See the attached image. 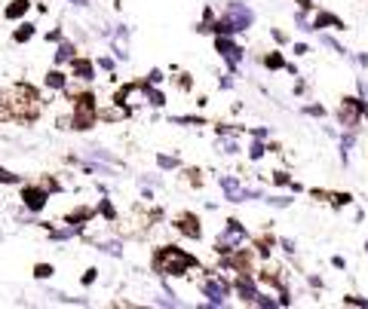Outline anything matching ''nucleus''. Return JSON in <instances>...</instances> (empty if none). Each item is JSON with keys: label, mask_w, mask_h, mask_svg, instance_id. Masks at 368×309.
Segmentation results:
<instances>
[{"label": "nucleus", "mask_w": 368, "mask_h": 309, "mask_svg": "<svg viewBox=\"0 0 368 309\" xmlns=\"http://www.w3.org/2000/svg\"><path fill=\"white\" fill-rule=\"evenodd\" d=\"M40 114V95L28 83H16V86L0 89V119H37Z\"/></svg>", "instance_id": "nucleus-1"}, {"label": "nucleus", "mask_w": 368, "mask_h": 309, "mask_svg": "<svg viewBox=\"0 0 368 309\" xmlns=\"http://www.w3.org/2000/svg\"><path fill=\"white\" fill-rule=\"evenodd\" d=\"M197 264L193 260V255H188L184 248L178 245H163L160 251L154 255V269L160 273L163 279H169V276H188V269Z\"/></svg>", "instance_id": "nucleus-2"}, {"label": "nucleus", "mask_w": 368, "mask_h": 309, "mask_svg": "<svg viewBox=\"0 0 368 309\" xmlns=\"http://www.w3.org/2000/svg\"><path fill=\"white\" fill-rule=\"evenodd\" d=\"M71 114H74V129H92L98 119V101L89 95V92H83V95L71 98Z\"/></svg>", "instance_id": "nucleus-3"}, {"label": "nucleus", "mask_w": 368, "mask_h": 309, "mask_svg": "<svg viewBox=\"0 0 368 309\" xmlns=\"http://www.w3.org/2000/svg\"><path fill=\"white\" fill-rule=\"evenodd\" d=\"M221 22L227 25L230 34H243L255 25V13L246 4H239V0H230V4L224 6V13H221Z\"/></svg>", "instance_id": "nucleus-4"}, {"label": "nucleus", "mask_w": 368, "mask_h": 309, "mask_svg": "<svg viewBox=\"0 0 368 309\" xmlns=\"http://www.w3.org/2000/svg\"><path fill=\"white\" fill-rule=\"evenodd\" d=\"M246 242H248L246 227H243V223H239L236 218H230V221L224 223V230L218 233V239H215V251H218V255H230V251L243 248Z\"/></svg>", "instance_id": "nucleus-5"}, {"label": "nucleus", "mask_w": 368, "mask_h": 309, "mask_svg": "<svg viewBox=\"0 0 368 309\" xmlns=\"http://www.w3.org/2000/svg\"><path fill=\"white\" fill-rule=\"evenodd\" d=\"M230 291H234V285L227 282V279L221 276H209V279H200V294L206 297L209 306H224Z\"/></svg>", "instance_id": "nucleus-6"}, {"label": "nucleus", "mask_w": 368, "mask_h": 309, "mask_svg": "<svg viewBox=\"0 0 368 309\" xmlns=\"http://www.w3.org/2000/svg\"><path fill=\"white\" fill-rule=\"evenodd\" d=\"M117 101H123L129 107V114H132V110H142L151 105V86H147V83H129V86L117 92Z\"/></svg>", "instance_id": "nucleus-7"}, {"label": "nucleus", "mask_w": 368, "mask_h": 309, "mask_svg": "<svg viewBox=\"0 0 368 309\" xmlns=\"http://www.w3.org/2000/svg\"><path fill=\"white\" fill-rule=\"evenodd\" d=\"M362 105H365L362 98H344L338 105V123L344 126V129H353V132H356L359 123H362V117H365L362 114Z\"/></svg>", "instance_id": "nucleus-8"}, {"label": "nucleus", "mask_w": 368, "mask_h": 309, "mask_svg": "<svg viewBox=\"0 0 368 309\" xmlns=\"http://www.w3.org/2000/svg\"><path fill=\"white\" fill-rule=\"evenodd\" d=\"M215 49H218V55L221 59H224L230 68H239V64H243V59H246V49L243 46H239L236 40H230V34H218L215 37Z\"/></svg>", "instance_id": "nucleus-9"}, {"label": "nucleus", "mask_w": 368, "mask_h": 309, "mask_svg": "<svg viewBox=\"0 0 368 309\" xmlns=\"http://www.w3.org/2000/svg\"><path fill=\"white\" fill-rule=\"evenodd\" d=\"M234 291H236L239 301L252 306L255 297H258V276L255 273H236L234 276Z\"/></svg>", "instance_id": "nucleus-10"}, {"label": "nucleus", "mask_w": 368, "mask_h": 309, "mask_svg": "<svg viewBox=\"0 0 368 309\" xmlns=\"http://www.w3.org/2000/svg\"><path fill=\"white\" fill-rule=\"evenodd\" d=\"M22 202H25L28 211H43L46 202H50V193H46L40 184H31V187H25L22 190Z\"/></svg>", "instance_id": "nucleus-11"}, {"label": "nucleus", "mask_w": 368, "mask_h": 309, "mask_svg": "<svg viewBox=\"0 0 368 309\" xmlns=\"http://www.w3.org/2000/svg\"><path fill=\"white\" fill-rule=\"evenodd\" d=\"M129 117V107L123 101H108V105H98V119H105V123H123Z\"/></svg>", "instance_id": "nucleus-12"}, {"label": "nucleus", "mask_w": 368, "mask_h": 309, "mask_svg": "<svg viewBox=\"0 0 368 309\" xmlns=\"http://www.w3.org/2000/svg\"><path fill=\"white\" fill-rule=\"evenodd\" d=\"M175 230H178L181 236H188V239H200L202 236V227H200L197 214H181V218L175 221Z\"/></svg>", "instance_id": "nucleus-13"}, {"label": "nucleus", "mask_w": 368, "mask_h": 309, "mask_svg": "<svg viewBox=\"0 0 368 309\" xmlns=\"http://www.w3.org/2000/svg\"><path fill=\"white\" fill-rule=\"evenodd\" d=\"M218 187L224 190L227 202H243V184H239V177H234V175H221V177H218Z\"/></svg>", "instance_id": "nucleus-14"}, {"label": "nucleus", "mask_w": 368, "mask_h": 309, "mask_svg": "<svg viewBox=\"0 0 368 309\" xmlns=\"http://www.w3.org/2000/svg\"><path fill=\"white\" fill-rule=\"evenodd\" d=\"M71 74H74V77H80V80H86V83H92V80H96V64H92L89 59H80V55H77V59L71 62Z\"/></svg>", "instance_id": "nucleus-15"}, {"label": "nucleus", "mask_w": 368, "mask_h": 309, "mask_svg": "<svg viewBox=\"0 0 368 309\" xmlns=\"http://www.w3.org/2000/svg\"><path fill=\"white\" fill-rule=\"evenodd\" d=\"M74 59H77V49H74V43L62 40L59 49H55V62H59V64H71Z\"/></svg>", "instance_id": "nucleus-16"}, {"label": "nucleus", "mask_w": 368, "mask_h": 309, "mask_svg": "<svg viewBox=\"0 0 368 309\" xmlns=\"http://www.w3.org/2000/svg\"><path fill=\"white\" fill-rule=\"evenodd\" d=\"M218 151L227 153V156H236L239 153V141H236V138H230V132H224L218 138Z\"/></svg>", "instance_id": "nucleus-17"}, {"label": "nucleus", "mask_w": 368, "mask_h": 309, "mask_svg": "<svg viewBox=\"0 0 368 309\" xmlns=\"http://www.w3.org/2000/svg\"><path fill=\"white\" fill-rule=\"evenodd\" d=\"M28 9H31V0H13V4L6 6V18H22Z\"/></svg>", "instance_id": "nucleus-18"}, {"label": "nucleus", "mask_w": 368, "mask_h": 309, "mask_svg": "<svg viewBox=\"0 0 368 309\" xmlns=\"http://www.w3.org/2000/svg\"><path fill=\"white\" fill-rule=\"evenodd\" d=\"M264 64H267L270 71H285V68H289V64H285V59H282V52H276V49H270V52L264 55Z\"/></svg>", "instance_id": "nucleus-19"}, {"label": "nucleus", "mask_w": 368, "mask_h": 309, "mask_svg": "<svg viewBox=\"0 0 368 309\" xmlns=\"http://www.w3.org/2000/svg\"><path fill=\"white\" fill-rule=\"evenodd\" d=\"M267 151H270V147H267L264 138H255V141L248 144V159H255V163H258V159L267 156Z\"/></svg>", "instance_id": "nucleus-20"}, {"label": "nucleus", "mask_w": 368, "mask_h": 309, "mask_svg": "<svg viewBox=\"0 0 368 309\" xmlns=\"http://www.w3.org/2000/svg\"><path fill=\"white\" fill-rule=\"evenodd\" d=\"M37 34V28L34 25H28V22H22V25H18L16 28V34H13V40L16 43H28V40H31V37Z\"/></svg>", "instance_id": "nucleus-21"}, {"label": "nucleus", "mask_w": 368, "mask_h": 309, "mask_svg": "<svg viewBox=\"0 0 368 309\" xmlns=\"http://www.w3.org/2000/svg\"><path fill=\"white\" fill-rule=\"evenodd\" d=\"M64 83H68V74L64 71H50L46 74V86L50 89H64Z\"/></svg>", "instance_id": "nucleus-22"}, {"label": "nucleus", "mask_w": 368, "mask_h": 309, "mask_svg": "<svg viewBox=\"0 0 368 309\" xmlns=\"http://www.w3.org/2000/svg\"><path fill=\"white\" fill-rule=\"evenodd\" d=\"M114 55H117V59H129V43H126V31H117V37H114Z\"/></svg>", "instance_id": "nucleus-23"}, {"label": "nucleus", "mask_w": 368, "mask_h": 309, "mask_svg": "<svg viewBox=\"0 0 368 309\" xmlns=\"http://www.w3.org/2000/svg\"><path fill=\"white\" fill-rule=\"evenodd\" d=\"M156 165L163 168V172H169V168H178V156H169V153H160L156 156Z\"/></svg>", "instance_id": "nucleus-24"}, {"label": "nucleus", "mask_w": 368, "mask_h": 309, "mask_svg": "<svg viewBox=\"0 0 368 309\" xmlns=\"http://www.w3.org/2000/svg\"><path fill=\"white\" fill-rule=\"evenodd\" d=\"M319 43H322V46H328V49H335V52H340V55H347L344 46H340V43L335 40V37H328V34H322V37H319Z\"/></svg>", "instance_id": "nucleus-25"}, {"label": "nucleus", "mask_w": 368, "mask_h": 309, "mask_svg": "<svg viewBox=\"0 0 368 309\" xmlns=\"http://www.w3.org/2000/svg\"><path fill=\"white\" fill-rule=\"evenodd\" d=\"M52 273H55V269H52L50 264H37V267H34V276H37V279H50Z\"/></svg>", "instance_id": "nucleus-26"}, {"label": "nucleus", "mask_w": 368, "mask_h": 309, "mask_svg": "<svg viewBox=\"0 0 368 309\" xmlns=\"http://www.w3.org/2000/svg\"><path fill=\"white\" fill-rule=\"evenodd\" d=\"M344 306H353V309H368V301H362V297H344Z\"/></svg>", "instance_id": "nucleus-27"}, {"label": "nucleus", "mask_w": 368, "mask_h": 309, "mask_svg": "<svg viewBox=\"0 0 368 309\" xmlns=\"http://www.w3.org/2000/svg\"><path fill=\"white\" fill-rule=\"evenodd\" d=\"M304 114H307V117H326V107H322V105H307V107H304Z\"/></svg>", "instance_id": "nucleus-28"}, {"label": "nucleus", "mask_w": 368, "mask_h": 309, "mask_svg": "<svg viewBox=\"0 0 368 309\" xmlns=\"http://www.w3.org/2000/svg\"><path fill=\"white\" fill-rule=\"evenodd\" d=\"M16 181H18V175H13L9 168L0 165V184H16Z\"/></svg>", "instance_id": "nucleus-29"}, {"label": "nucleus", "mask_w": 368, "mask_h": 309, "mask_svg": "<svg viewBox=\"0 0 368 309\" xmlns=\"http://www.w3.org/2000/svg\"><path fill=\"white\" fill-rule=\"evenodd\" d=\"M163 83V71H151L147 74V86H160Z\"/></svg>", "instance_id": "nucleus-30"}, {"label": "nucleus", "mask_w": 368, "mask_h": 309, "mask_svg": "<svg viewBox=\"0 0 368 309\" xmlns=\"http://www.w3.org/2000/svg\"><path fill=\"white\" fill-rule=\"evenodd\" d=\"M98 68H101V71H108V74H114V59L101 55V59H98Z\"/></svg>", "instance_id": "nucleus-31"}, {"label": "nucleus", "mask_w": 368, "mask_h": 309, "mask_svg": "<svg viewBox=\"0 0 368 309\" xmlns=\"http://www.w3.org/2000/svg\"><path fill=\"white\" fill-rule=\"evenodd\" d=\"M280 248L285 251V255H294V242L292 239H280Z\"/></svg>", "instance_id": "nucleus-32"}, {"label": "nucleus", "mask_w": 368, "mask_h": 309, "mask_svg": "<svg viewBox=\"0 0 368 309\" xmlns=\"http://www.w3.org/2000/svg\"><path fill=\"white\" fill-rule=\"evenodd\" d=\"M292 52H294V55H307V52H310V46H307V43H294V46H292Z\"/></svg>", "instance_id": "nucleus-33"}, {"label": "nucleus", "mask_w": 368, "mask_h": 309, "mask_svg": "<svg viewBox=\"0 0 368 309\" xmlns=\"http://www.w3.org/2000/svg\"><path fill=\"white\" fill-rule=\"evenodd\" d=\"M96 276H98V269H86V276H83V285H92V282H96Z\"/></svg>", "instance_id": "nucleus-34"}, {"label": "nucleus", "mask_w": 368, "mask_h": 309, "mask_svg": "<svg viewBox=\"0 0 368 309\" xmlns=\"http://www.w3.org/2000/svg\"><path fill=\"white\" fill-rule=\"evenodd\" d=\"M218 86H221V89H230V86H234V77H230V74H224V77L218 80Z\"/></svg>", "instance_id": "nucleus-35"}, {"label": "nucleus", "mask_w": 368, "mask_h": 309, "mask_svg": "<svg viewBox=\"0 0 368 309\" xmlns=\"http://www.w3.org/2000/svg\"><path fill=\"white\" fill-rule=\"evenodd\" d=\"M292 199H285V196H276V199H270V205H276V209H285Z\"/></svg>", "instance_id": "nucleus-36"}, {"label": "nucleus", "mask_w": 368, "mask_h": 309, "mask_svg": "<svg viewBox=\"0 0 368 309\" xmlns=\"http://www.w3.org/2000/svg\"><path fill=\"white\" fill-rule=\"evenodd\" d=\"M252 135H255V138H264V141H267V138H270V129H255Z\"/></svg>", "instance_id": "nucleus-37"}, {"label": "nucleus", "mask_w": 368, "mask_h": 309, "mask_svg": "<svg viewBox=\"0 0 368 309\" xmlns=\"http://www.w3.org/2000/svg\"><path fill=\"white\" fill-rule=\"evenodd\" d=\"M331 267H335V269H347V260L344 257H335V260H331Z\"/></svg>", "instance_id": "nucleus-38"}, {"label": "nucleus", "mask_w": 368, "mask_h": 309, "mask_svg": "<svg viewBox=\"0 0 368 309\" xmlns=\"http://www.w3.org/2000/svg\"><path fill=\"white\" fill-rule=\"evenodd\" d=\"M68 4H74V6H86L89 0H68Z\"/></svg>", "instance_id": "nucleus-39"}, {"label": "nucleus", "mask_w": 368, "mask_h": 309, "mask_svg": "<svg viewBox=\"0 0 368 309\" xmlns=\"http://www.w3.org/2000/svg\"><path fill=\"white\" fill-rule=\"evenodd\" d=\"M365 251H368V242H365Z\"/></svg>", "instance_id": "nucleus-40"}]
</instances>
